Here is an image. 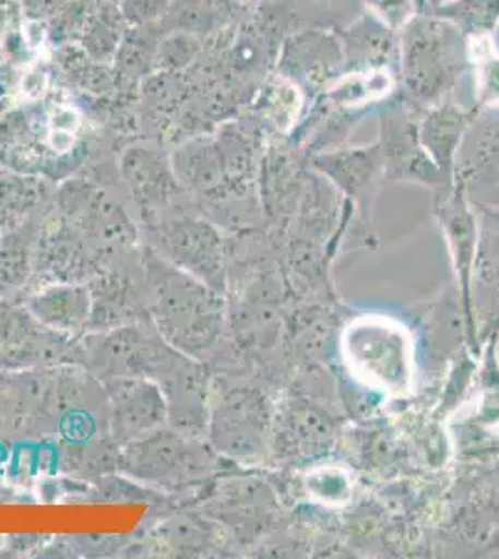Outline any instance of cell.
<instances>
[{
  "instance_id": "obj_1",
  "label": "cell",
  "mask_w": 499,
  "mask_h": 559,
  "mask_svg": "<svg viewBox=\"0 0 499 559\" xmlns=\"http://www.w3.org/2000/svg\"><path fill=\"white\" fill-rule=\"evenodd\" d=\"M399 94L416 112L445 102L477 107L468 39L455 25L417 13L399 33Z\"/></svg>"
},
{
  "instance_id": "obj_2",
  "label": "cell",
  "mask_w": 499,
  "mask_h": 559,
  "mask_svg": "<svg viewBox=\"0 0 499 559\" xmlns=\"http://www.w3.org/2000/svg\"><path fill=\"white\" fill-rule=\"evenodd\" d=\"M142 263L150 287V319L166 344L205 360L226 324V295L144 248Z\"/></svg>"
},
{
  "instance_id": "obj_3",
  "label": "cell",
  "mask_w": 499,
  "mask_h": 559,
  "mask_svg": "<svg viewBox=\"0 0 499 559\" xmlns=\"http://www.w3.org/2000/svg\"><path fill=\"white\" fill-rule=\"evenodd\" d=\"M120 448L118 468L126 476L158 489L197 484L215 468V455L205 439L187 435L168 424Z\"/></svg>"
},
{
  "instance_id": "obj_4",
  "label": "cell",
  "mask_w": 499,
  "mask_h": 559,
  "mask_svg": "<svg viewBox=\"0 0 499 559\" xmlns=\"http://www.w3.org/2000/svg\"><path fill=\"white\" fill-rule=\"evenodd\" d=\"M271 401L260 388L224 386L209 395V445L239 463L263 457L272 437Z\"/></svg>"
},
{
  "instance_id": "obj_5",
  "label": "cell",
  "mask_w": 499,
  "mask_h": 559,
  "mask_svg": "<svg viewBox=\"0 0 499 559\" xmlns=\"http://www.w3.org/2000/svg\"><path fill=\"white\" fill-rule=\"evenodd\" d=\"M379 144L384 159L385 179L401 183H416L429 187L432 191L453 185L443 176L437 163L430 159L417 131L416 112L401 94L390 97L380 105Z\"/></svg>"
},
{
  "instance_id": "obj_6",
  "label": "cell",
  "mask_w": 499,
  "mask_h": 559,
  "mask_svg": "<svg viewBox=\"0 0 499 559\" xmlns=\"http://www.w3.org/2000/svg\"><path fill=\"white\" fill-rule=\"evenodd\" d=\"M432 213L438 218L448 242L456 280L461 287L462 313L470 347L477 349V319L474 305V274L479 248V218L462 185H453L435 191Z\"/></svg>"
},
{
  "instance_id": "obj_7",
  "label": "cell",
  "mask_w": 499,
  "mask_h": 559,
  "mask_svg": "<svg viewBox=\"0 0 499 559\" xmlns=\"http://www.w3.org/2000/svg\"><path fill=\"white\" fill-rule=\"evenodd\" d=\"M79 345L39 323L25 305L0 299V373L52 368L76 358Z\"/></svg>"
},
{
  "instance_id": "obj_8",
  "label": "cell",
  "mask_w": 499,
  "mask_h": 559,
  "mask_svg": "<svg viewBox=\"0 0 499 559\" xmlns=\"http://www.w3.org/2000/svg\"><path fill=\"white\" fill-rule=\"evenodd\" d=\"M147 248L174 267L202 280L215 292L226 295L228 265L226 242L218 229L202 221H174L158 226Z\"/></svg>"
},
{
  "instance_id": "obj_9",
  "label": "cell",
  "mask_w": 499,
  "mask_h": 559,
  "mask_svg": "<svg viewBox=\"0 0 499 559\" xmlns=\"http://www.w3.org/2000/svg\"><path fill=\"white\" fill-rule=\"evenodd\" d=\"M308 165L329 179L353 204L361 229L371 226L373 205L384 181V159L379 140L366 146H342L308 157Z\"/></svg>"
},
{
  "instance_id": "obj_10",
  "label": "cell",
  "mask_w": 499,
  "mask_h": 559,
  "mask_svg": "<svg viewBox=\"0 0 499 559\" xmlns=\"http://www.w3.org/2000/svg\"><path fill=\"white\" fill-rule=\"evenodd\" d=\"M345 68L342 39L335 28L304 26L285 39L278 73L316 99L340 79Z\"/></svg>"
},
{
  "instance_id": "obj_11",
  "label": "cell",
  "mask_w": 499,
  "mask_h": 559,
  "mask_svg": "<svg viewBox=\"0 0 499 559\" xmlns=\"http://www.w3.org/2000/svg\"><path fill=\"white\" fill-rule=\"evenodd\" d=\"M453 181L470 202L499 207V108H480L456 152Z\"/></svg>"
},
{
  "instance_id": "obj_12",
  "label": "cell",
  "mask_w": 499,
  "mask_h": 559,
  "mask_svg": "<svg viewBox=\"0 0 499 559\" xmlns=\"http://www.w3.org/2000/svg\"><path fill=\"white\" fill-rule=\"evenodd\" d=\"M110 407V437L121 445L168 424V401L157 382L142 377L103 379Z\"/></svg>"
},
{
  "instance_id": "obj_13",
  "label": "cell",
  "mask_w": 499,
  "mask_h": 559,
  "mask_svg": "<svg viewBox=\"0 0 499 559\" xmlns=\"http://www.w3.org/2000/svg\"><path fill=\"white\" fill-rule=\"evenodd\" d=\"M272 452L289 461L313 459L332 450L335 421L311 401H289L272 424Z\"/></svg>"
},
{
  "instance_id": "obj_14",
  "label": "cell",
  "mask_w": 499,
  "mask_h": 559,
  "mask_svg": "<svg viewBox=\"0 0 499 559\" xmlns=\"http://www.w3.org/2000/svg\"><path fill=\"white\" fill-rule=\"evenodd\" d=\"M99 247V245H97ZM105 250V248H103ZM102 248L75 229L58 226L51 231H39L34 274L47 284L60 282H88L102 267Z\"/></svg>"
},
{
  "instance_id": "obj_15",
  "label": "cell",
  "mask_w": 499,
  "mask_h": 559,
  "mask_svg": "<svg viewBox=\"0 0 499 559\" xmlns=\"http://www.w3.org/2000/svg\"><path fill=\"white\" fill-rule=\"evenodd\" d=\"M351 347L353 368L360 371V376L377 379L380 386L405 388L411 379L408 373V353L406 344L397 332L385 326L373 324H356L347 332V342Z\"/></svg>"
},
{
  "instance_id": "obj_16",
  "label": "cell",
  "mask_w": 499,
  "mask_h": 559,
  "mask_svg": "<svg viewBox=\"0 0 499 559\" xmlns=\"http://www.w3.org/2000/svg\"><path fill=\"white\" fill-rule=\"evenodd\" d=\"M308 157L287 140V146L274 147L269 153L263 189V211L269 223L285 231L297 213L300 198L308 183Z\"/></svg>"
},
{
  "instance_id": "obj_17",
  "label": "cell",
  "mask_w": 499,
  "mask_h": 559,
  "mask_svg": "<svg viewBox=\"0 0 499 559\" xmlns=\"http://www.w3.org/2000/svg\"><path fill=\"white\" fill-rule=\"evenodd\" d=\"M26 310L39 323L63 336L81 340L92 318V293L88 282H60L39 286L25 297Z\"/></svg>"
},
{
  "instance_id": "obj_18",
  "label": "cell",
  "mask_w": 499,
  "mask_h": 559,
  "mask_svg": "<svg viewBox=\"0 0 499 559\" xmlns=\"http://www.w3.org/2000/svg\"><path fill=\"white\" fill-rule=\"evenodd\" d=\"M342 39L345 70H392L399 73V34L364 12L342 28H335Z\"/></svg>"
},
{
  "instance_id": "obj_19",
  "label": "cell",
  "mask_w": 499,
  "mask_h": 559,
  "mask_svg": "<svg viewBox=\"0 0 499 559\" xmlns=\"http://www.w3.org/2000/svg\"><path fill=\"white\" fill-rule=\"evenodd\" d=\"M480 108L445 102L425 108L417 118L419 140L445 178L453 181L456 152Z\"/></svg>"
},
{
  "instance_id": "obj_20",
  "label": "cell",
  "mask_w": 499,
  "mask_h": 559,
  "mask_svg": "<svg viewBox=\"0 0 499 559\" xmlns=\"http://www.w3.org/2000/svg\"><path fill=\"white\" fill-rule=\"evenodd\" d=\"M310 107V97L297 84L285 79L284 75L272 76L263 86L261 94L260 115L266 126H271L274 133L289 139L293 131L302 121L306 110Z\"/></svg>"
},
{
  "instance_id": "obj_21",
  "label": "cell",
  "mask_w": 499,
  "mask_h": 559,
  "mask_svg": "<svg viewBox=\"0 0 499 559\" xmlns=\"http://www.w3.org/2000/svg\"><path fill=\"white\" fill-rule=\"evenodd\" d=\"M38 237L23 228L10 229L0 237V299H10L31 282Z\"/></svg>"
},
{
  "instance_id": "obj_22",
  "label": "cell",
  "mask_w": 499,
  "mask_h": 559,
  "mask_svg": "<svg viewBox=\"0 0 499 559\" xmlns=\"http://www.w3.org/2000/svg\"><path fill=\"white\" fill-rule=\"evenodd\" d=\"M429 13L455 25L466 39L494 36L499 26V0H449Z\"/></svg>"
},
{
  "instance_id": "obj_23",
  "label": "cell",
  "mask_w": 499,
  "mask_h": 559,
  "mask_svg": "<svg viewBox=\"0 0 499 559\" xmlns=\"http://www.w3.org/2000/svg\"><path fill=\"white\" fill-rule=\"evenodd\" d=\"M472 96L479 108H499V49L494 36L468 39Z\"/></svg>"
},
{
  "instance_id": "obj_24",
  "label": "cell",
  "mask_w": 499,
  "mask_h": 559,
  "mask_svg": "<svg viewBox=\"0 0 499 559\" xmlns=\"http://www.w3.org/2000/svg\"><path fill=\"white\" fill-rule=\"evenodd\" d=\"M479 218V248L475 269L483 284L499 292V207L474 205Z\"/></svg>"
},
{
  "instance_id": "obj_25",
  "label": "cell",
  "mask_w": 499,
  "mask_h": 559,
  "mask_svg": "<svg viewBox=\"0 0 499 559\" xmlns=\"http://www.w3.org/2000/svg\"><path fill=\"white\" fill-rule=\"evenodd\" d=\"M364 12V0H298L293 8L300 25L329 28H342Z\"/></svg>"
},
{
  "instance_id": "obj_26",
  "label": "cell",
  "mask_w": 499,
  "mask_h": 559,
  "mask_svg": "<svg viewBox=\"0 0 499 559\" xmlns=\"http://www.w3.org/2000/svg\"><path fill=\"white\" fill-rule=\"evenodd\" d=\"M364 10L397 34L419 13L417 0H364Z\"/></svg>"
},
{
  "instance_id": "obj_27",
  "label": "cell",
  "mask_w": 499,
  "mask_h": 559,
  "mask_svg": "<svg viewBox=\"0 0 499 559\" xmlns=\"http://www.w3.org/2000/svg\"><path fill=\"white\" fill-rule=\"evenodd\" d=\"M445 2H449V0H427V4H429V12L432 8L442 7Z\"/></svg>"
},
{
  "instance_id": "obj_28",
  "label": "cell",
  "mask_w": 499,
  "mask_h": 559,
  "mask_svg": "<svg viewBox=\"0 0 499 559\" xmlns=\"http://www.w3.org/2000/svg\"><path fill=\"white\" fill-rule=\"evenodd\" d=\"M494 547H499V527L496 530V534L492 535Z\"/></svg>"
}]
</instances>
